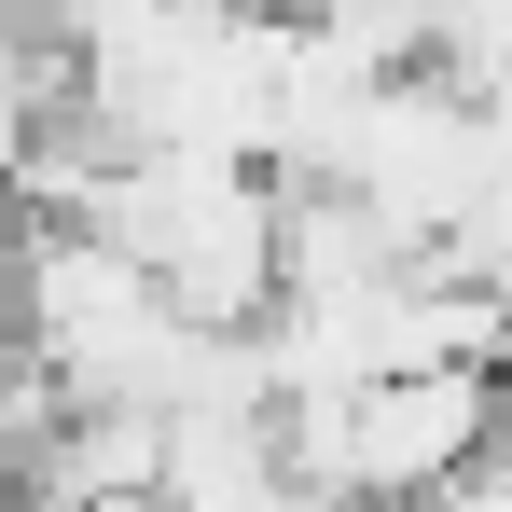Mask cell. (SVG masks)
<instances>
[{"label":"cell","mask_w":512,"mask_h":512,"mask_svg":"<svg viewBox=\"0 0 512 512\" xmlns=\"http://www.w3.org/2000/svg\"><path fill=\"white\" fill-rule=\"evenodd\" d=\"M84 222L194 333H263L277 319V180L236 167V153H111Z\"/></svg>","instance_id":"1"},{"label":"cell","mask_w":512,"mask_h":512,"mask_svg":"<svg viewBox=\"0 0 512 512\" xmlns=\"http://www.w3.org/2000/svg\"><path fill=\"white\" fill-rule=\"evenodd\" d=\"M28 499L42 512H97V499H167V416H111V402H70L28 457Z\"/></svg>","instance_id":"2"},{"label":"cell","mask_w":512,"mask_h":512,"mask_svg":"<svg viewBox=\"0 0 512 512\" xmlns=\"http://www.w3.org/2000/svg\"><path fill=\"white\" fill-rule=\"evenodd\" d=\"M443 512H512V416H499V443L471 457V485H457V499H443Z\"/></svg>","instance_id":"3"},{"label":"cell","mask_w":512,"mask_h":512,"mask_svg":"<svg viewBox=\"0 0 512 512\" xmlns=\"http://www.w3.org/2000/svg\"><path fill=\"white\" fill-rule=\"evenodd\" d=\"M28 374V333H14V263H0V388Z\"/></svg>","instance_id":"4"},{"label":"cell","mask_w":512,"mask_h":512,"mask_svg":"<svg viewBox=\"0 0 512 512\" xmlns=\"http://www.w3.org/2000/svg\"><path fill=\"white\" fill-rule=\"evenodd\" d=\"M0 208H14V139H0Z\"/></svg>","instance_id":"5"},{"label":"cell","mask_w":512,"mask_h":512,"mask_svg":"<svg viewBox=\"0 0 512 512\" xmlns=\"http://www.w3.org/2000/svg\"><path fill=\"white\" fill-rule=\"evenodd\" d=\"M97 512H167V499H97Z\"/></svg>","instance_id":"6"},{"label":"cell","mask_w":512,"mask_h":512,"mask_svg":"<svg viewBox=\"0 0 512 512\" xmlns=\"http://www.w3.org/2000/svg\"><path fill=\"white\" fill-rule=\"evenodd\" d=\"M0 512H42V499H0Z\"/></svg>","instance_id":"7"}]
</instances>
